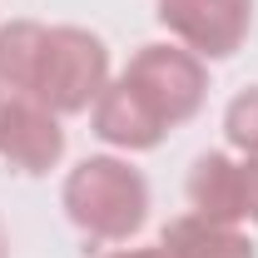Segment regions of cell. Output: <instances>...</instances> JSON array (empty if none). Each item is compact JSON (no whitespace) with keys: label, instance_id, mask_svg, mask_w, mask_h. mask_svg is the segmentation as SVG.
Returning a JSON list of instances; mask_svg holds the SVG:
<instances>
[{"label":"cell","instance_id":"cell-7","mask_svg":"<svg viewBox=\"0 0 258 258\" xmlns=\"http://www.w3.org/2000/svg\"><path fill=\"white\" fill-rule=\"evenodd\" d=\"M189 204L204 219L238 224L243 219V164H233L228 154H199L189 169Z\"/></svg>","mask_w":258,"mask_h":258},{"label":"cell","instance_id":"cell-4","mask_svg":"<svg viewBox=\"0 0 258 258\" xmlns=\"http://www.w3.org/2000/svg\"><path fill=\"white\" fill-rule=\"evenodd\" d=\"M159 25L199 60H228L253 25V0H159Z\"/></svg>","mask_w":258,"mask_h":258},{"label":"cell","instance_id":"cell-13","mask_svg":"<svg viewBox=\"0 0 258 258\" xmlns=\"http://www.w3.org/2000/svg\"><path fill=\"white\" fill-rule=\"evenodd\" d=\"M5 253H10V243H5V228H0V258H5Z\"/></svg>","mask_w":258,"mask_h":258},{"label":"cell","instance_id":"cell-8","mask_svg":"<svg viewBox=\"0 0 258 258\" xmlns=\"http://www.w3.org/2000/svg\"><path fill=\"white\" fill-rule=\"evenodd\" d=\"M159 243L169 258H253V243H248V233H238V224H219L204 214L174 219Z\"/></svg>","mask_w":258,"mask_h":258},{"label":"cell","instance_id":"cell-11","mask_svg":"<svg viewBox=\"0 0 258 258\" xmlns=\"http://www.w3.org/2000/svg\"><path fill=\"white\" fill-rule=\"evenodd\" d=\"M243 219L258 224V154L243 164Z\"/></svg>","mask_w":258,"mask_h":258},{"label":"cell","instance_id":"cell-2","mask_svg":"<svg viewBox=\"0 0 258 258\" xmlns=\"http://www.w3.org/2000/svg\"><path fill=\"white\" fill-rule=\"evenodd\" d=\"M104 85H109L104 40L80 30V25H55L50 50H45V70H40V85H35L30 99H40L55 114H80L104 95Z\"/></svg>","mask_w":258,"mask_h":258},{"label":"cell","instance_id":"cell-12","mask_svg":"<svg viewBox=\"0 0 258 258\" xmlns=\"http://www.w3.org/2000/svg\"><path fill=\"white\" fill-rule=\"evenodd\" d=\"M104 258H169V253H164V243H154V248H119V253H104Z\"/></svg>","mask_w":258,"mask_h":258},{"label":"cell","instance_id":"cell-5","mask_svg":"<svg viewBox=\"0 0 258 258\" xmlns=\"http://www.w3.org/2000/svg\"><path fill=\"white\" fill-rule=\"evenodd\" d=\"M0 159L15 174H50L64 159L60 114L30 95H10L0 104Z\"/></svg>","mask_w":258,"mask_h":258},{"label":"cell","instance_id":"cell-6","mask_svg":"<svg viewBox=\"0 0 258 258\" xmlns=\"http://www.w3.org/2000/svg\"><path fill=\"white\" fill-rule=\"evenodd\" d=\"M95 134L104 144H119V149H154L164 134H169V124L149 109V99L119 75L95 99Z\"/></svg>","mask_w":258,"mask_h":258},{"label":"cell","instance_id":"cell-14","mask_svg":"<svg viewBox=\"0 0 258 258\" xmlns=\"http://www.w3.org/2000/svg\"><path fill=\"white\" fill-rule=\"evenodd\" d=\"M0 104H5V99H0Z\"/></svg>","mask_w":258,"mask_h":258},{"label":"cell","instance_id":"cell-9","mask_svg":"<svg viewBox=\"0 0 258 258\" xmlns=\"http://www.w3.org/2000/svg\"><path fill=\"white\" fill-rule=\"evenodd\" d=\"M45 50H50V30L45 25H35V20L0 25V90L35 95L40 70H45Z\"/></svg>","mask_w":258,"mask_h":258},{"label":"cell","instance_id":"cell-10","mask_svg":"<svg viewBox=\"0 0 258 258\" xmlns=\"http://www.w3.org/2000/svg\"><path fill=\"white\" fill-rule=\"evenodd\" d=\"M224 134H228V144H233V149H243L248 159L258 154V85H253V90H243V95L228 104Z\"/></svg>","mask_w":258,"mask_h":258},{"label":"cell","instance_id":"cell-3","mask_svg":"<svg viewBox=\"0 0 258 258\" xmlns=\"http://www.w3.org/2000/svg\"><path fill=\"white\" fill-rule=\"evenodd\" d=\"M124 80L149 99V109L159 114L164 124H184L199 114V104L209 95V75H204V60L179 50V45H144L134 60H129Z\"/></svg>","mask_w":258,"mask_h":258},{"label":"cell","instance_id":"cell-1","mask_svg":"<svg viewBox=\"0 0 258 258\" xmlns=\"http://www.w3.org/2000/svg\"><path fill=\"white\" fill-rule=\"evenodd\" d=\"M64 214L90 243H124L149 219V184L124 159H85L64 179Z\"/></svg>","mask_w":258,"mask_h":258}]
</instances>
